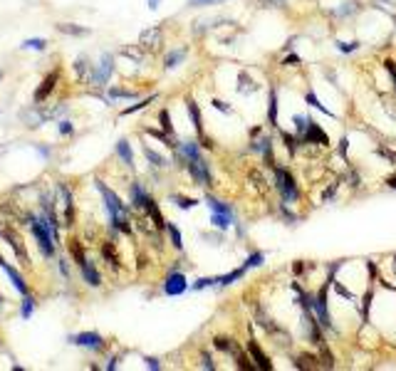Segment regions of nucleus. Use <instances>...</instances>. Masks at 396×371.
<instances>
[{"instance_id": "obj_5", "label": "nucleus", "mask_w": 396, "mask_h": 371, "mask_svg": "<svg viewBox=\"0 0 396 371\" xmlns=\"http://www.w3.org/2000/svg\"><path fill=\"white\" fill-rule=\"evenodd\" d=\"M186 166H188V173L193 176V181H196L198 186H211V181H213L211 166H208L203 159H193V161H188Z\"/></svg>"}, {"instance_id": "obj_39", "label": "nucleus", "mask_w": 396, "mask_h": 371, "mask_svg": "<svg viewBox=\"0 0 396 371\" xmlns=\"http://www.w3.org/2000/svg\"><path fill=\"white\" fill-rule=\"evenodd\" d=\"M109 94H111V99H136V94H134V92L116 89V87H111V89H109Z\"/></svg>"}, {"instance_id": "obj_9", "label": "nucleus", "mask_w": 396, "mask_h": 371, "mask_svg": "<svg viewBox=\"0 0 396 371\" xmlns=\"http://www.w3.org/2000/svg\"><path fill=\"white\" fill-rule=\"evenodd\" d=\"M186 289H188V285H186V277H183L181 272L169 275L166 282H164V292H166L169 297H178V294H183Z\"/></svg>"}, {"instance_id": "obj_45", "label": "nucleus", "mask_w": 396, "mask_h": 371, "mask_svg": "<svg viewBox=\"0 0 396 371\" xmlns=\"http://www.w3.org/2000/svg\"><path fill=\"white\" fill-rule=\"evenodd\" d=\"M57 131H60L62 136H69V134H72V124H69V122H60V124H57Z\"/></svg>"}, {"instance_id": "obj_28", "label": "nucleus", "mask_w": 396, "mask_h": 371, "mask_svg": "<svg viewBox=\"0 0 396 371\" xmlns=\"http://www.w3.org/2000/svg\"><path fill=\"white\" fill-rule=\"evenodd\" d=\"M20 47H22V50H35V52H43V50L47 47V40H45V37H30V40H25Z\"/></svg>"}, {"instance_id": "obj_56", "label": "nucleus", "mask_w": 396, "mask_h": 371, "mask_svg": "<svg viewBox=\"0 0 396 371\" xmlns=\"http://www.w3.org/2000/svg\"><path fill=\"white\" fill-rule=\"evenodd\" d=\"M0 80H3V72H0Z\"/></svg>"}, {"instance_id": "obj_38", "label": "nucleus", "mask_w": 396, "mask_h": 371, "mask_svg": "<svg viewBox=\"0 0 396 371\" xmlns=\"http://www.w3.org/2000/svg\"><path fill=\"white\" fill-rule=\"evenodd\" d=\"M158 119H161V129H164V134L171 136V134H174V126H171V117H169V111L164 109L161 114H158Z\"/></svg>"}, {"instance_id": "obj_19", "label": "nucleus", "mask_w": 396, "mask_h": 371, "mask_svg": "<svg viewBox=\"0 0 396 371\" xmlns=\"http://www.w3.org/2000/svg\"><path fill=\"white\" fill-rule=\"evenodd\" d=\"M139 42H141V45H146V47H156L158 42H161V30H158V27H151V30L141 32Z\"/></svg>"}, {"instance_id": "obj_15", "label": "nucleus", "mask_w": 396, "mask_h": 371, "mask_svg": "<svg viewBox=\"0 0 396 371\" xmlns=\"http://www.w3.org/2000/svg\"><path fill=\"white\" fill-rule=\"evenodd\" d=\"M186 106H188V117H191V122H193V129L198 131L201 141H206V139H203V126H201V114H198V104L188 99V102H186ZM206 146H208V141H206Z\"/></svg>"}, {"instance_id": "obj_50", "label": "nucleus", "mask_w": 396, "mask_h": 371, "mask_svg": "<svg viewBox=\"0 0 396 371\" xmlns=\"http://www.w3.org/2000/svg\"><path fill=\"white\" fill-rule=\"evenodd\" d=\"M347 144H349L347 139H342V141H339V154H347Z\"/></svg>"}, {"instance_id": "obj_22", "label": "nucleus", "mask_w": 396, "mask_h": 371, "mask_svg": "<svg viewBox=\"0 0 396 371\" xmlns=\"http://www.w3.org/2000/svg\"><path fill=\"white\" fill-rule=\"evenodd\" d=\"M248 351H250V356L255 359V364H258L260 369H272V364L267 361V356L260 351V347H258L255 342H250V344H248Z\"/></svg>"}, {"instance_id": "obj_47", "label": "nucleus", "mask_w": 396, "mask_h": 371, "mask_svg": "<svg viewBox=\"0 0 396 371\" xmlns=\"http://www.w3.org/2000/svg\"><path fill=\"white\" fill-rule=\"evenodd\" d=\"M213 106H216L218 111H223V114H230V111H233V109H230L225 102H220V99H216V102H213Z\"/></svg>"}, {"instance_id": "obj_13", "label": "nucleus", "mask_w": 396, "mask_h": 371, "mask_svg": "<svg viewBox=\"0 0 396 371\" xmlns=\"http://www.w3.org/2000/svg\"><path fill=\"white\" fill-rule=\"evenodd\" d=\"M178 154H181L186 161L201 159V144H196V141H183V144H178Z\"/></svg>"}, {"instance_id": "obj_1", "label": "nucleus", "mask_w": 396, "mask_h": 371, "mask_svg": "<svg viewBox=\"0 0 396 371\" xmlns=\"http://www.w3.org/2000/svg\"><path fill=\"white\" fill-rule=\"evenodd\" d=\"M97 191H99V193H102V198H104V208L109 210L111 226H114L116 230H122V233H129V218H127V208H124V203H122V201H119V196H116L114 191H109L102 181H97Z\"/></svg>"}, {"instance_id": "obj_7", "label": "nucleus", "mask_w": 396, "mask_h": 371, "mask_svg": "<svg viewBox=\"0 0 396 371\" xmlns=\"http://www.w3.org/2000/svg\"><path fill=\"white\" fill-rule=\"evenodd\" d=\"M72 344L77 347H85V349H92V351H99L104 347V339L99 337L97 331H82V334H77V337H69Z\"/></svg>"}, {"instance_id": "obj_51", "label": "nucleus", "mask_w": 396, "mask_h": 371, "mask_svg": "<svg viewBox=\"0 0 396 371\" xmlns=\"http://www.w3.org/2000/svg\"><path fill=\"white\" fill-rule=\"evenodd\" d=\"M116 361H119V359H109V364H107V369H109V371H114V369H116Z\"/></svg>"}, {"instance_id": "obj_36", "label": "nucleus", "mask_w": 396, "mask_h": 371, "mask_svg": "<svg viewBox=\"0 0 396 371\" xmlns=\"http://www.w3.org/2000/svg\"><path fill=\"white\" fill-rule=\"evenodd\" d=\"M263 263H265V255H263V252H253V255L245 260V268H248V270H250V268H260Z\"/></svg>"}, {"instance_id": "obj_16", "label": "nucleus", "mask_w": 396, "mask_h": 371, "mask_svg": "<svg viewBox=\"0 0 396 371\" xmlns=\"http://www.w3.org/2000/svg\"><path fill=\"white\" fill-rule=\"evenodd\" d=\"M149 198H151V196L144 191V186H141V183H134V186H132V203H134V208L144 210V206H146Z\"/></svg>"}, {"instance_id": "obj_57", "label": "nucleus", "mask_w": 396, "mask_h": 371, "mask_svg": "<svg viewBox=\"0 0 396 371\" xmlns=\"http://www.w3.org/2000/svg\"><path fill=\"white\" fill-rule=\"evenodd\" d=\"M0 302H3V297H0Z\"/></svg>"}, {"instance_id": "obj_20", "label": "nucleus", "mask_w": 396, "mask_h": 371, "mask_svg": "<svg viewBox=\"0 0 396 371\" xmlns=\"http://www.w3.org/2000/svg\"><path fill=\"white\" fill-rule=\"evenodd\" d=\"M248 272V268L243 265V268H238V270H233V272H228V275H220V277H216V285H220V287H228V285H233L235 280H241L243 275Z\"/></svg>"}, {"instance_id": "obj_25", "label": "nucleus", "mask_w": 396, "mask_h": 371, "mask_svg": "<svg viewBox=\"0 0 396 371\" xmlns=\"http://www.w3.org/2000/svg\"><path fill=\"white\" fill-rule=\"evenodd\" d=\"M216 349L218 351H228V354H233V356H238L241 354V349H238V344H233L230 339H225V337H216Z\"/></svg>"}, {"instance_id": "obj_11", "label": "nucleus", "mask_w": 396, "mask_h": 371, "mask_svg": "<svg viewBox=\"0 0 396 371\" xmlns=\"http://www.w3.org/2000/svg\"><path fill=\"white\" fill-rule=\"evenodd\" d=\"M79 270H82V277H85V282H87V285H92V287H99V285H102V277H99L97 268L89 263L87 257L82 260V263H79Z\"/></svg>"}, {"instance_id": "obj_48", "label": "nucleus", "mask_w": 396, "mask_h": 371, "mask_svg": "<svg viewBox=\"0 0 396 371\" xmlns=\"http://www.w3.org/2000/svg\"><path fill=\"white\" fill-rule=\"evenodd\" d=\"M144 361H146V366H149V369H154V371H156V369H161V364H158V359H154V356H146Z\"/></svg>"}, {"instance_id": "obj_46", "label": "nucleus", "mask_w": 396, "mask_h": 371, "mask_svg": "<svg viewBox=\"0 0 396 371\" xmlns=\"http://www.w3.org/2000/svg\"><path fill=\"white\" fill-rule=\"evenodd\" d=\"M384 67H386V72L391 74V80H394V87H396V64H394L391 60H386V62H384Z\"/></svg>"}, {"instance_id": "obj_49", "label": "nucleus", "mask_w": 396, "mask_h": 371, "mask_svg": "<svg viewBox=\"0 0 396 371\" xmlns=\"http://www.w3.org/2000/svg\"><path fill=\"white\" fill-rule=\"evenodd\" d=\"M203 366H206V369H211V371H213V369H216V366H213V361H211V356H208V354H203Z\"/></svg>"}, {"instance_id": "obj_52", "label": "nucleus", "mask_w": 396, "mask_h": 371, "mask_svg": "<svg viewBox=\"0 0 396 371\" xmlns=\"http://www.w3.org/2000/svg\"><path fill=\"white\" fill-rule=\"evenodd\" d=\"M386 183H389V188H396V173H394V176H391Z\"/></svg>"}, {"instance_id": "obj_26", "label": "nucleus", "mask_w": 396, "mask_h": 371, "mask_svg": "<svg viewBox=\"0 0 396 371\" xmlns=\"http://www.w3.org/2000/svg\"><path fill=\"white\" fill-rule=\"evenodd\" d=\"M203 201H206V206H208L213 213H230V215H233V208H230L228 203H223V201H218V198H213V196H206Z\"/></svg>"}, {"instance_id": "obj_35", "label": "nucleus", "mask_w": 396, "mask_h": 371, "mask_svg": "<svg viewBox=\"0 0 396 371\" xmlns=\"http://www.w3.org/2000/svg\"><path fill=\"white\" fill-rule=\"evenodd\" d=\"M171 201H174V203H176L178 208H183V210H188V208H193V206L198 203L196 198H186V196H174Z\"/></svg>"}, {"instance_id": "obj_44", "label": "nucleus", "mask_w": 396, "mask_h": 371, "mask_svg": "<svg viewBox=\"0 0 396 371\" xmlns=\"http://www.w3.org/2000/svg\"><path fill=\"white\" fill-rule=\"evenodd\" d=\"M213 3H223V0H188V8H206Z\"/></svg>"}, {"instance_id": "obj_30", "label": "nucleus", "mask_w": 396, "mask_h": 371, "mask_svg": "<svg viewBox=\"0 0 396 371\" xmlns=\"http://www.w3.org/2000/svg\"><path fill=\"white\" fill-rule=\"evenodd\" d=\"M267 122H270V124H277V94H275V89L270 92V106H267Z\"/></svg>"}, {"instance_id": "obj_12", "label": "nucleus", "mask_w": 396, "mask_h": 371, "mask_svg": "<svg viewBox=\"0 0 396 371\" xmlns=\"http://www.w3.org/2000/svg\"><path fill=\"white\" fill-rule=\"evenodd\" d=\"M0 268H3V270L8 272V277H10V282H13V287H15V289H18V292H20V294L25 297V294H27V285H25V280H22V275H20V272H18L15 268H10L8 263H3V265H0Z\"/></svg>"}, {"instance_id": "obj_10", "label": "nucleus", "mask_w": 396, "mask_h": 371, "mask_svg": "<svg viewBox=\"0 0 396 371\" xmlns=\"http://www.w3.org/2000/svg\"><path fill=\"white\" fill-rule=\"evenodd\" d=\"M302 141H307V144H320V146H327V144H330V136L322 131V126H320V124L309 122L307 131L302 134Z\"/></svg>"}, {"instance_id": "obj_34", "label": "nucleus", "mask_w": 396, "mask_h": 371, "mask_svg": "<svg viewBox=\"0 0 396 371\" xmlns=\"http://www.w3.org/2000/svg\"><path fill=\"white\" fill-rule=\"evenodd\" d=\"M183 57H186V50H176V52H171V55L166 57V69H174Z\"/></svg>"}, {"instance_id": "obj_37", "label": "nucleus", "mask_w": 396, "mask_h": 371, "mask_svg": "<svg viewBox=\"0 0 396 371\" xmlns=\"http://www.w3.org/2000/svg\"><path fill=\"white\" fill-rule=\"evenodd\" d=\"M144 154H146V159H149V161H151L154 166H166V159H164V156H158L156 151H151L149 146L144 148Z\"/></svg>"}, {"instance_id": "obj_17", "label": "nucleus", "mask_w": 396, "mask_h": 371, "mask_svg": "<svg viewBox=\"0 0 396 371\" xmlns=\"http://www.w3.org/2000/svg\"><path fill=\"white\" fill-rule=\"evenodd\" d=\"M116 154H119V159H122L127 166H134V154H132V146H129L127 139H119L116 141Z\"/></svg>"}, {"instance_id": "obj_18", "label": "nucleus", "mask_w": 396, "mask_h": 371, "mask_svg": "<svg viewBox=\"0 0 396 371\" xmlns=\"http://www.w3.org/2000/svg\"><path fill=\"white\" fill-rule=\"evenodd\" d=\"M0 235H3V238L8 240V245H10V247L15 250V255H18V257H22V263H27V255H25V250H22V245H18V240H15V235H13V233H10V230L5 228V226H0Z\"/></svg>"}, {"instance_id": "obj_14", "label": "nucleus", "mask_w": 396, "mask_h": 371, "mask_svg": "<svg viewBox=\"0 0 396 371\" xmlns=\"http://www.w3.org/2000/svg\"><path fill=\"white\" fill-rule=\"evenodd\" d=\"M57 77H60V72L55 69V72H50L47 77H45V82H43V87H40L37 92H35V102H43L50 92H52V87H55V82H57Z\"/></svg>"}, {"instance_id": "obj_23", "label": "nucleus", "mask_w": 396, "mask_h": 371, "mask_svg": "<svg viewBox=\"0 0 396 371\" xmlns=\"http://www.w3.org/2000/svg\"><path fill=\"white\" fill-rule=\"evenodd\" d=\"M22 119L27 122V126H40L43 122H47V119H50V114H40V109H32V111H25V114H22Z\"/></svg>"}, {"instance_id": "obj_3", "label": "nucleus", "mask_w": 396, "mask_h": 371, "mask_svg": "<svg viewBox=\"0 0 396 371\" xmlns=\"http://www.w3.org/2000/svg\"><path fill=\"white\" fill-rule=\"evenodd\" d=\"M275 181H277V191H280V196H283V203H295V201L300 198L297 183H295V178L290 176V171L275 168Z\"/></svg>"}, {"instance_id": "obj_21", "label": "nucleus", "mask_w": 396, "mask_h": 371, "mask_svg": "<svg viewBox=\"0 0 396 371\" xmlns=\"http://www.w3.org/2000/svg\"><path fill=\"white\" fill-rule=\"evenodd\" d=\"M211 223H213L218 230H228L230 223H235V215H230V213H213L211 215Z\"/></svg>"}, {"instance_id": "obj_31", "label": "nucleus", "mask_w": 396, "mask_h": 371, "mask_svg": "<svg viewBox=\"0 0 396 371\" xmlns=\"http://www.w3.org/2000/svg\"><path fill=\"white\" fill-rule=\"evenodd\" d=\"M292 122H295V131H297V136L302 139V134L307 131V126H309V122H312V119H309V117H300V114H295V117H292Z\"/></svg>"}, {"instance_id": "obj_54", "label": "nucleus", "mask_w": 396, "mask_h": 371, "mask_svg": "<svg viewBox=\"0 0 396 371\" xmlns=\"http://www.w3.org/2000/svg\"><path fill=\"white\" fill-rule=\"evenodd\" d=\"M295 62H297V57H295V55H290V57L285 60V64H295Z\"/></svg>"}, {"instance_id": "obj_55", "label": "nucleus", "mask_w": 396, "mask_h": 371, "mask_svg": "<svg viewBox=\"0 0 396 371\" xmlns=\"http://www.w3.org/2000/svg\"><path fill=\"white\" fill-rule=\"evenodd\" d=\"M3 263H5V260H3V257H0V265H3Z\"/></svg>"}, {"instance_id": "obj_2", "label": "nucleus", "mask_w": 396, "mask_h": 371, "mask_svg": "<svg viewBox=\"0 0 396 371\" xmlns=\"http://www.w3.org/2000/svg\"><path fill=\"white\" fill-rule=\"evenodd\" d=\"M30 228H32V235H35L40 250H43L47 257H52V255H55V243H57V240L52 238L50 228L45 226L43 215H32V218H30Z\"/></svg>"}, {"instance_id": "obj_8", "label": "nucleus", "mask_w": 396, "mask_h": 371, "mask_svg": "<svg viewBox=\"0 0 396 371\" xmlns=\"http://www.w3.org/2000/svg\"><path fill=\"white\" fill-rule=\"evenodd\" d=\"M312 309H314V314H317V319H320V324L322 327H327V329H332V317H330V309H327V297H325V289L317 294V300L312 302Z\"/></svg>"}, {"instance_id": "obj_29", "label": "nucleus", "mask_w": 396, "mask_h": 371, "mask_svg": "<svg viewBox=\"0 0 396 371\" xmlns=\"http://www.w3.org/2000/svg\"><path fill=\"white\" fill-rule=\"evenodd\" d=\"M305 102H307L309 106H314V109H322V114H327V117H334V114H332V111H330L327 106H322V102L317 99V94H314V92H307V94H305Z\"/></svg>"}, {"instance_id": "obj_41", "label": "nucleus", "mask_w": 396, "mask_h": 371, "mask_svg": "<svg viewBox=\"0 0 396 371\" xmlns=\"http://www.w3.org/2000/svg\"><path fill=\"white\" fill-rule=\"evenodd\" d=\"M74 72L82 74V77H85V74H89V62H87V57H79V60L74 62Z\"/></svg>"}, {"instance_id": "obj_53", "label": "nucleus", "mask_w": 396, "mask_h": 371, "mask_svg": "<svg viewBox=\"0 0 396 371\" xmlns=\"http://www.w3.org/2000/svg\"><path fill=\"white\" fill-rule=\"evenodd\" d=\"M158 3H161V0H149V8L154 10V8H158Z\"/></svg>"}, {"instance_id": "obj_40", "label": "nucleus", "mask_w": 396, "mask_h": 371, "mask_svg": "<svg viewBox=\"0 0 396 371\" xmlns=\"http://www.w3.org/2000/svg\"><path fill=\"white\" fill-rule=\"evenodd\" d=\"M156 99V94H151V97H146V99H141L139 104H134V106H129V109H124V114H134V111H139V109H144V106H149L151 102Z\"/></svg>"}, {"instance_id": "obj_43", "label": "nucleus", "mask_w": 396, "mask_h": 371, "mask_svg": "<svg viewBox=\"0 0 396 371\" xmlns=\"http://www.w3.org/2000/svg\"><path fill=\"white\" fill-rule=\"evenodd\" d=\"M211 285H216V277H201V280L193 282V289H203V287H211Z\"/></svg>"}, {"instance_id": "obj_27", "label": "nucleus", "mask_w": 396, "mask_h": 371, "mask_svg": "<svg viewBox=\"0 0 396 371\" xmlns=\"http://www.w3.org/2000/svg\"><path fill=\"white\" fill-rule=\"evenodd\" d=\"M57 30H60V32H65V35H72V37L89 35V30H87V27H79V25H72V22H60V25H57Z\"/></svg>"}, {"instance_id": "obj_4", "label": "nucleus", "mask_w": 396, "mask_h": 371, "mask_svg": "<svg viewBox=\"0 0 396 371\" xmlns=\"http://www.w3.org/2000/svg\"><path fill=\"white\" fill-rule=\"evenodd\" d=\"M111 72H114V57L111 55H102V60H99V64L92 69V74H89V82L94 84V87H104L107 82H109V77H111Z\"/></svg>"}, {"instance_id": "obj_6", "label": "nucleus", "mask_w": 396, "mask_h": 371, "mask_svg": "<svg viewBox=\"0 0 396 371\" xmlns=\"http://www.w3.org/2000/svg\"><path fill=\"white\" fill-rule=\"evenodd\" d=\"M57 208H62V223L65 226H72L74 218V208H72V196L67 191V186H57Z\"/></svg>"}, {"instance_id": "obj_42", "label": "nucleus", "mask_w": 396, "mask_h": 371, "mask_svg": "<svg viewBox=\"0 0 396 371\" xmlns=\"http://www.w3.org/2000/svg\"><path fill=\"white\" fill-rule=\"evenodd\" d=\"M359 45H362V42H356V40H352V42H342V40H339V42H337V50H339V52H354V50H359Z\"/></svg>"}, {"instance_id": "obj_32", "label": "nucleus", "mask_w": 396, "mask_h": 371, "mask_svg": "<svg viewBox=\"0 0 396 371\" xmlns=\"http://www.w3.org/2000/svg\"><path fill=\"white\" fill-rule=\"evenodd\" d=\"M32 309H35V300H32L30 294H25L22 307H20V317H22V319H30V317H32Z\"/></svg>"}, {"instance_id": "obj_33", "label": "nucleus", "mask_w": 396, "mask_h": 371, "mask_svg": "<svg viewBox=\"0 0 396 371\" xmlns=\"http://www.w3.org/2000/svg\"><path fill=\"white\" fill-rule=\"evenodd\" d=\"M166 230H169V235H171V243H174V247H183V240H181V233H178V228L174 226V223H166Z\"/></svg>"}, {"instance_id": "obj_24", "label": "nucleus", "mask_w": 396, "mask_h": 371, "mask_svg": "<svg viewBox=\"0 0 396 371\" xmlns=\"http://www.w3.org/2000/svg\"><path fill=\"white\" fill-rule=\"evenodd\" d=\"M253 148H255V151H260V154L265 156V161H272V146H270V139H267V136H263V139L253 141Z\"/></svg>"}]
</instances>
